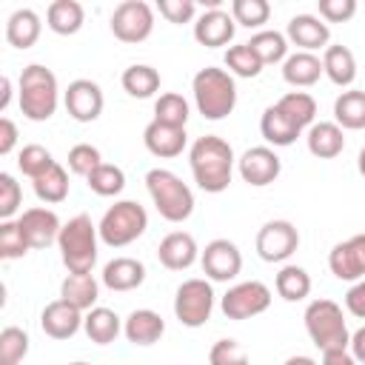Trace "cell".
<instances>
[{
	"instance_id": "cell-1",
	"label": "cell",
	"mask_w": 365,
	"mask_h": 365,
	"mask_svg": "<svg viewBox=\"0 0 365 365\" xmlns=\"http://www.w3.org/2000/svg\"><path fill=\"white\" fill-rule=\"evenodd\" d=\"M188 165H191L194 182L205 194H222L231 185L237 157H234V148L228 140H222L217 134H205V137H197L191 143Z\"/></svg>"
},
{
	"instance_id": "cell-2",
	"label": "cell",
	"mask_w": 365,
	"mask_h": 365,
	"mask_svg": "<svg viewBox=\"0 0 365 365\" xmlns=\"http://www.w3.org/2000/svg\"><path fill=\"white\" fill-rule=\"evenodd\" d=\"M17 103L26 120L31 123H46L54 117L57 103H60V88H57V77L51 68L31 63L20 71L17 80Z\"/></svg>"
},
{
	"instance_id": "cell-3",
	"label": "cell",
	"mask_w": 365,
	"mask_h": 365,
	"mask_svg": "<svg viewBox=\"0 0 365 365\" xmlns=\"http://www.w3.org/2000/svg\"><path fill=\"white\" fill-rule=\"evenodd\" d=\"M194 106L205 120H225L237 106V83L234 74L217 66H205L191 80Z\"/></svg>"
},
{
	"instance_id": "cell-4",
	"label": "cell",
	"mask_w": 365,
	"mask_h": 365,
	"mask_svg": "<svg viewBox=\"0 0 365 365\" xmlns=\"http://www.w3.org/2000/svg\"><path fill=\"white\" fill-rule=\"evenodd\" d=\"M57 248H60V259L68 268V274H91L97 262V248H100V231L91 222V217L77 214L68 222H63Z\"/></svg>"
},
{
	"instance_id": "cell-5",
	"label": "cell",
	"mask_w": 365,
	"mask_h": 365,
	"mask_svg": "<svg viewBox=\"0 0 365 365\" xmlns=\"http://www.w3.org/2000/svg\"><path fill=\"white\" fill-rule=\"evenodd\" d=\"M148 197L157 214L168 222H185L194 214V191L168 168H151L145 174Z\"/></svg>"
},
{
	"instance_id": "cell-6",
	"label": "cell",
	"mask_w": 365,
	"mask_h": 365,
	"mask_svg": "<svg viewBox=\"0 0 365 365\" xmlns=\"http://www.w3.org/2000/svg\"><path fill=\"white\" fill-rule=\"evenodd\" d=\"M148 228V214L137 200H117L106 208V214L97 222L100 242L108 248H125L134 240H140Z\"/></svg>"
},
{
	"instance_id": "cell-7",
	"label": "cell",
	"mask_w": 365,
	"mask_h": 365,
	"mask_svg": "<svg viewBox=\"0 0 365 365\" xmlns=\"http://www.w3.org/2000/svg\"><path fill=\"white\" fill-rule=\"evenodd\" d=\"M305 331L319 351H336L351 345V331L342 308L334 299H314L305 308Z\"/></svg>"
},
{
	"instance_id": "cell-8",
	"label": "cell",
	"mask_w": 365,
	"mask_h": 365,
	"mask_svg": "<svg viewBox=\"0 0 365 365\" xmlns=\"http://www.w3.org/2000/svg\"><path fill=\"white\" fill-rule=\"evenodd\" d=\"M214 311V288L202 277H191L180 282L174 294V317L185 328H202Z\"/></svg>"
},
{
	"instance_id": "cell-9",
	"label": "cell",
	"mask_w": 365,
	"mask_h": 365,
	"mask_svg": "<svg viewBox=\"0 0 365 365\" xmlns=\"http://www.w3.org/2000/svg\"><path fill=\"white\" fill-rule=\"evenodd\" d=\"M271 288L259 279H245V282H237L231 285L222 299H220V308L228 319H251V317H259L271 308Z\"/></svg>"
},
{
	"instance_id": "cell-10",
	"label": "cell",
	"mask_w": 365,
	"mask_h": 365,
	"mask_svg": "<svg viewBox=\"0 0 365 365\" xmlns=\"http://www.w3.org/2000/svg\"><path fill=\"white\" fill-rule=\"evenodd\" d=\"M108 26L120 43H143L154 31V9L145 0H123L111 11Z\"/></svg>"
},
{
	"instance_id": "cell-11",
	"label": "cell",
	"mask_w": 365,
	"mask_h": 365,
	"mask_svg": "<svg viewBox=\"0 0 365 365\" xmlns=\"http://www.w3.org/2000/svg\"><path fill=\"white\" fill-rule=\"evenodd\" d=\"M200 265H202L205 279H211V282H231L242 271V251L237 248V242H231L225 237H217V240H211L202 248Z\"/></svg>"
},
{
	"instance_id": "cell-12",
	"label": "cell",
	"mask_w": 365,
	"mask_h": 365,
	"mask_svg": "<svg viewBox=\"0 0 365 365\" xmlns=\"http://www.w3.org/2000/svg\"><path fill=\"white\" fill-rule=\"evenodd\" d=\"M299 248V231L288 220H268L257 231V254L262 262H285Z\"/></svg>"
},
{
	"instance_id": "cell-13",
	"label": "cell",
	"mask_w": 365,
	"mask_h": 365,
	"mask_svg": "<svg viewBox=\"0 0 365 365\" xmlns=\"http://www.w3.org/2000/svg\"><path fill=\"white\" fill-rule=\"evenodd\" d=\"M237 171H240L242 182H248L254 188H265L279 177L282 160L277 157V151L271 145H254L237 157Z\"/></svg>"
},
{
	"instance_id": "cell-14",
	"label": "cell",
	"mask_w": 365,
	"mask_h": 365,
	"mask_svg": "<svg viewBox=\"0 0 365 365\" xmlns=\"http://www.w3.org/2000/svg\"><path fill=\"white\" fill-rule=\"evenodd\" d=\"M63 103H66V111L71 120L77 123H94L100 114H103V106H106V97H103V88L94 83V80H71L68 88L63 91Z\"/></svg>"
},
{
	"instance_id": "cell-15",
	"label": "cell",
	"mask_w": 365,
	"mask_h": 365,
	"mask_svg": "<svg viewBox=\"0 0 365 365\" xmlns=\"http://www.w3.org/2000/svg\"><path fill=\"white\" fill-rule=\"evenodd\" d=\"M328 268L342 282L365 279V234H354V237L336 242L328 254Z\"/></svg>"
},
{
	"instance_id": "cell-16",
	"label": "cell",
	"mask_w": 365,
	"mask_h": 365,
	"mask_svg": "<svg viewBox=\"0 0 365 365\" xmlns=\"http://www.w3.org/2000/svg\"><path fill=\"white\" fill-rule=\"evenodd\" d=\"M17 225L23 231V237L29 240L31 248H48L51 242H57L60 237V217L46 208V205H34V208H26L20 217H17Z\"/></svg>"
},
{
	"instance_id": "cell-17",
	"label": "cell",
	"mask_w": 365,
	"mask_h": 365,
	"mask_svg": "<svg viewBox=\"0 0 365 365\" xmlns=\"http://www.w3.org/2000/svg\"><path fill=\"white\" fill-rule=\"evenodd\" d=\"M285 37L291 46H297V51H325L328 40H331V29L322 17L317 14H294L285 26Z\"/></svg>"
},
{
	"instance_id": "cell-18",
	"label": "cell",
	"mask_w": 365,
	"mask_h": 365,
	"mask_svg": "<svg viewBox=\"0 0 365 365\" xmlns=\"http://www.w3.org/2000/svg\"><path fill=\"white\" fill-rule=\"evenodd\" d=\"M234 31H237V23L228 11L222 9H205L197 20H194V40L205 48H220V46H228L234 40Z\"/></svg>"
},
{
	"instance_id": "cell-19",
	"label": "cell",
	"mask_w": 365,
	"mask_h": 365,
	"mask_svg": "<svg viewBox=\"0 0 365 365\" xmlns=\"http://www.w3.org/2000/svg\"><path fill=\"white\" fill-rule=\"evenodd\" d=\"M157 259L163 268L168 271H185L200 259V248L197 240L188 231H171L160 240L157 245Z\"/></svg>"
},
{
	"instance_id": "cell-20",
	"label": "cell",
	"mask_w": 365,
	"mask_h": 365,
	"mask_svg": "<svg viewBox=\"0 0 365 365\" xmlns=\"http://www.w3.org/2000/svg\"><path fill=\"white\" fill-rule=\"evenodd\" d=\"M83 311L68 305L66 299H54L40 311V328L51 339H71L83 328Z\"/></svg>"
},
{
	"instance_id": "cell-21",
	"label": "cell",
	"mask_w": 365,
	"mask_h": 365,
	"mask_svg": "<svg viewBox=\"0 0 365 365\" xmlns=\"http://www.w3.org/2000/svg\"><path fill=\"white\" fill-rule=\"evenodd\" d=\"M143 143H145L148 154H154L160 160H171L185 151L188 134H185V128H174V125H163V123L151 120L143 131Z\"/></svg>"
},
{
	"instance_id": "cell-22",
	"label": "cell",
	"mask_w": 365,
	"mask_h": 365,
	"mask_svg": "<svg viewBox=\"0 0 365 365\" xmlns=\"http://www.w3.org/2000/svg\"><path fill=\"white\" fill-rule=\"evenodd\" d=\"M100 282L108 288V291H134L145 282V265L134 257H114L111 262L103 265V274H100Z\"/></svg>"
},
{
	"instance_id": "cell-23",
	"label": "cell",
	"mask_w": 365,
	"mask_h": 365,
	"mask_svg": "<svg viewBox=\"0 0 365 365\" xmlns=\"http://www.w3.org/2000/svg\"><path fill=\"white\" fill-rule=\"evenodd\" d=\"M123 334L131 345H154L165 334V319L151 308H134L123 319Z\"/></svg>"
},
{
	"instance_id": "cell-24",
	"label": "cell",
	"mask_w": 365,
	"mask_h": 365,
	"mask_svg": "<svg viewBox=\"0 0 365 365\" xmlns=\"http://www.w3.org/2000/svg\"><path fill=\"white\" fill-rule=\"evenodd\" d=\"M322 74V57L311 51H294L282 63V80L294 88H311Z\"/></svg>"
},
{
	"instance_id": "cell-25",
	"label": "cell",
	"mask_w": 365,
	"mask_h": 365,
	"mask_svg": "<svg viewBox=\"0 0 365 365\" xmlns=\"http://www.w3.org/2000/svg\"><path fill=\"white\" fill-rule=\"evenodd\" d=\"M322 71L334 86L348 88L356 80V57H354V51L348 46H342V43L328 46L322 51Z\"/></svg>"
},
{
	"instance_id": "cell-26",
	"label": "cell",
	"mask_w": 365,
	"mask_h": 365,
	"mask_svg": "<svg viewBox=\"0 0 365 365\" xmlns=\"http://www.w3.org/2000/svg\"><path fill=\"white\" fill-rule=\"evenodd\" d=\"M305 143H308V151L319 160H334L342 154L345 148V134L336 123H328V120H319L308 128L305 134Z\"/></svg>"
},
{
	"instance_id": "cell-27",
	"label": "cell",
	"mask_w": 365,
	"mask_h": 365,
	"mask_svg": "<svg viewBox=\"0 0 365 365\" xmlns=\"http://www.w3.org/2000/svg\"><path fill=\"white\" fill-rule=\"evenodd\" d=\"M83 23H86V9L77 0H54L46 9V26L60 37L77 34Z\"/></svg>"
},
{
	"instance_id": "cell-28",
	"label": "cell",
	"mask_w": 365,
	"mask_h": 365,
	"mask_svg": "<svg viewBox=\"0 0 365 365\" xmlns=\"http://www.w3.org/2000/svg\"><path fill=\"white\" fill-rule=\"evenodd\" d=\"M40 31H43V23L34 9H17L6 20V40L14 48H23V51L31 48L40 40Z\"/></svg>"
},
{
	"instance_id": "cell-29",
	"label": "cell",
	"mask_w": 365,
	"mask_h": 365,
	"mask_svg": "<svg viewBox=\"0 0 365 365\" xmlns=\"http://www.w3.org/2000/svg\"><path fill=\"white\" fill-rule=\"evenodd\" d=\"M259 131H262V137H265V143L268 145H274V148H285V145H294L297 143V137L302 134V128H297L279 108H277V103L274 106H268L265 111H262V117H259Z\"/></svg>"
},
{
	"instance_id": "cell-30",
	"label": "cell",
	"mask_w": 365,
	"mask_h": 365,
	"mask_svg": "<svg viewBox=\"0 0 365 365\" xmlns=\"http://www.w3.org/2000/svg\"><path fill=\"white\" fill-rule=\"evenodd\" d=\"M97 297H100V282L91 274H68L60 282V299H66L80 311L97 308Z\"/></svg>"
},
{
	"instance_id": "cell-31",
	"label": "cell",
	"mask_w": 365,
	"mask_h": 365,
	"mask_svg": "<svg viewBox=\"0 0 365 365\" xmlns=\"http://www.w3.org/2000/svg\"><path fill=\"white\" fill-rule=\"evenodd\" d=\"M83 331H86V336H88L91 342H97V345H111V342L123 334V319H120L111 308L97 305V308L86 311Z\"/></svg>"
},
{
	"instance_id": "cell-32",
	"label": "cell",
	"mask_w": 365,
	"mask_h": 365,
	"mask_svg": "<svg viewBox=\"0 0 365 365\" xmlns=\"http://www.w3.org/2000/svg\"><path fill=\"white\" fill-rule=\"evenodd\" d=\"M334 123L345 131H359L365 128V91L348 88L334 100Z\"/></svg>"
},
{
	"instance_id": "cell-33",
	"label": "cell",
	"mask_w": 365,
	"mask_h": 365,
	"mask_svg": "<svg viewBox=\"0 0 365 365\" xmlns=\"http://www.w3.org/2000/svg\"><path fill=\"white\" fill-rule=\"evenodd\" d=\"M120 83H123L125 94H131L137 100H148V97H154L160 91V71L154 66H148V63H134V66H128L123 71Z\"/></svg>"
},
{
	"instance_id": "cell-34",
	"label": "cell",
	"mask_w": 365,
	"mask_h": 365,
	"mask_svg": "<svg viewBox=\"0 0 365 365\" xmlns=\"http://www.w3.org/2000/svg\"><path fill=\"white\" fill-rule=\"evenodd\" d=\"M274 288L285 302H299L311 294V274L302 265H282L274 277Z\"/></svg>"
},
{
	"instance_id": "cell-35",
	"label": "cell",
	"mask_w": 365,
	"mask_h": 365,
	"mask_svg": "<svg viewBox=\"0 0 365 365\" xmlns=\"http://www.w3.org/2000/svg\"><path fill=\"white\" fill-rule=\"evenodd\" d=\"M277 108L297 125V128H311L317 120V100L308 91H288L277 100Z\"/></svg>"
},
{
	"instance_id": "cell-36",
	"label": "cell",
	"mask_w": 365,
	"mask_h": 365,
	"mask_svg": "<svg viewBox=\"0 0 365 365\" xmlns=\"http://www.w3.org/2000/svg\"><path fill=\"white\" fill-rule=\"evenodd\" d=\"M31 188H34L40 202L57 205V202H63L68 197V174H66V168L60 163H54L48 171H43L37 180H31Z\"/></svg>"
},
{
	"instance_id": "cell-37",
	"label": "cell",
	"mask_w": 365,
	"mask_h": 365,
	"mask_svg": "<svg viewBox=\"0 0 365 365\" xmlns=\"http://www.w3.org/2000/svg\"><path fill=\"white\" fill-rule=\"evenodd\" d=\"M248 46L262 60V66H268V63H285V57H288V37L282 31H277V29H262V31L251 34Z\"/></svg>"
},
{
	"instance_id": "cell-38",
	"label": "cell",
	"mask_w": 365,
	"mask_h": 365,
	"mask_svg": "<svg viewBox=\"0 0 365 365\" xmlns=\"http://www.w3.org/2000/svg\"><path fill=\"white\" fill-rule=\"evenodd\" d=\"M188 114H191V106L182 94L177 91H165L154 100V120L163 123V125H174V128H185L188 123Z\"/></svg>"
},
{
	"instance_id": "cell-39",
	"label": "cell",
	"mask_w": 365,
	"mask_h": 365,
	"mask_svg": "<svg viewBox=\"0 0 365 365\" xmlns=\"http://www.w3.org/2000/svg\"><path fill=\"white\" fill-rule=\"evenodd\" d=\"M86 182H88V188H91L97 197H117V194L125 188V174H123L120 165L103 163V165H97V168L86 177Z\"/></svg>"
},
{
	"instance_id": "cell-40",
	"label": "cell",
	"mask_w": 365,
	"mask_h": 365,
	"mask_svg": "<svg viewBox=\"0 0 365 365\" xmlns=\"http://www.w3.org/2000/svg\"><path fill=\"white\" fill-rule=\"evenodd\" d=\"M225 66H228V74H234V77H245V80L259 77V71H262V60L251 51L248 43L228 46V48H225Z\"/></svg>"
},
{
	"instance_id": "cell-41",
	"label": "cell",
	"mask_w": 365,
	"mask_h": 365,
	"mask_svg": "<svg viewBox=\"0 0 365 365\" xmlns=\"http://www.w3.org/2000/svg\"><path fill=\"white\" fill-rule=\"evenodd\" d=\"M29 334L17 325H6L0 331V365H20L29 354Z\"/></svg>"
},
{
	"instance_id": "cell-42",
	"label": "cell",
	"mask_w": 365,
	"mask_h": 365,
	"mask_svg": "<svg viewBox=\"0 0 365 365\" xmlns=\"http://www.w3.org/2000/svg\"><path fill=\"white\" fill-rule=\"evenodd\" d=\"M231 17H234L237 26L262 31V26L271 17V3L268 0H234L231 3Z\"/></svg>"
},
{
	"instance_id": "cell-43",
	"label": "cell",
	"mask_w": 365,
	"mask_h": 365,
	"mask_svg": "<svg viewBox=\"0 0 365 365\" xmlns=\"http://www.w3.org/2000/svg\"><path fill=\"white\" fill-rule=\"evenodd\" d=\"M54 163H57V160L51 157V151H48L46 145H40V143H29V145H23L20 154H17V168H20L29 180H37V177H40L43 171H48Z\"/></svg>"
},
{
	"instance_id": "cell-44",
	"label": "cell",
	"mask_w": 365,
	"mask_h": 365,
	"mask_svg": "<svg viewBox=\"0 0 365 365\" xmlns=\"http://www.w3.org/2000/svg\"><path fill=\"white\" fill-rule=\"evenodd\" d=\"M31 251L29 240L23 237L17 220H3L0 222V257L3 259H20Z\"/></svg>"
},
{
	"instance_id": "cell-45",
	"label": "cell",
	"mask_w": 365,
	"mask_h": 365,
	"mask_svg": "<svg viewBox=\"0 0 365 365\" xmlns=\"http://www.w3.org/2000/svg\"><path fill=\"white\" fill-rule=\"evenodd\" d=\"M68 171L77 174V177H88L97 165H103V157H100V148L91 145V143H77L68 148Z\"/></svg>"
},
{
	"instance_id": "cell-46",
	"label": "cell",
	"mask_w": 365,
	"mask_h": 365,
	"mask_svg": "<svg viewBox=\"0 0 365 365\" xmlns=\"http://www.w3.org/2000/svg\"><path fill=\"white\" fill-rule=\"evenodd\" d=\"M208 365H251V359L237 339H217L208 351Z\"/></svg>"
},
{
	"instance_id": "cell-47",
	"label": "cell",
	"mask_w": 365,
	"mask_h": 365,
	"mask_svg": "<svg viewBox=\"0 0 365 365\" xmlns=\"http://www.w3.org/2000/svg\"><path fill=\"white\" fill-rule=\"evenodd\" d=\"M20 202H23L20 182L9 171H3L0 174V220H11L17 214V208H20Z\"/></svg>"
},
{
	"instance_id": "cell-48",
	"label": "cell",
	"mask_w": 365,
	"mask_h": 365,
	"mask_svg": "<svg viewBox=\"0 0 365 365\" xmlns=\"http://www.w3.org/2000/svg\"><path fill=\"white\" fill-rule=\"evenodd\" d=\"M157 11L168 20V23H191L197 17V3L194 0H160L157 3Z\"/></svg>"
},
{
	"instance_id": "cell-49",
	"label": "cell",
	"mask_w": 365,
	"mask_h": 365,
	"mask_svg": "<svg viewBox=\"0 0 365 365\" xmlns=\"http://www.w3.org/2000/svg\"><path fill=\"white\" fill-rule=\"evenodd\" d=\"M317 9L325 23H348L356 14V0H319Z\"/></svg>"
},
{
	"instance_id": "cell-50",
	"label": "cell",
	"mask_w": 365,
	"mask_h": 365,
	"mask_svg": "<svg viewBox=\"0 0 365 365\" xmlns=\"http://www.w3.org/2000/svg\"><path fill=\"white\" fill-rule=\"evenodd\" d=\"M345 311L356 319H365V279L354 282L345 294Z\"/></svg>"
},
{
	"instance_id": "cell-51",
	"label": "cell",
	"mask_w": 365,
	"mask_h": 365,
	"mask_svg": "<svg viewBox=\"0 0 365 365\" xmlns=\"http://www.w3.org/2000/svg\"><path fill=\"white\" fill-rule=\"evenodd\" d=\"M17 145V125L11 117H0V154H11V148Z\"/></svg>"
},
{
	"instance_id": "cell-52",
	"label": "cell",
	"mask_w": 365,
	"mask_h": 365,
	"mask_svg": "<svg viewBox=\"0 0 365 365\" xmlns=\"http://www.w3.org/2000/svg\"><path fill=\"white\" fill-rule=\"evenodd\" d=\"M322 365H359V362L348 348H336V351H322Z\"/></svg>"
},
{
	"instance_id": "cell-53",
	"label": "cell",
	"mask_w": 365,
	"mask_h": 365,
	"mask_svg": "<svg viewBox=\"0 0 365 365\" xmlns=\"http://www.w3.org/2000/svg\"><path fill=\"white\" fill-rule=\"evenodd\" d=\"M348 351L354 354V359H356L359 365H365V325L356 328V331L351 334V345H348Z\"/></svg>"
},
{
	"instance_id": "cell-54",
	"label": "cell",
	"mask_w": 365,
	"mask_h": 365,
	"mask_svg": "<svg viewBox=\"0 0 365 365\" xmlns=\"http://www.w3.org/2000/svg\"><path fill=\"white\" fill-rule=\"evenodd\" d=\"M9 103H11V80L3 74L0 77V111H6Z\"/></svg>"
},
{
	"instance_id": "cell-55",
	"label": "cell",
	"mask_w": 365,
	"mask_h": 365,
	"mask_svg": "<svg viewBox=\"0 0 365 365\" xmlns=\"http://www.w3.org/2000/svg\"><path fill=\"white\" fill-rule=\"evenodd\" d=\"M282 365H317V359H311V356H305V354H297V356H288Z\"/></svg>"
},
{
	"instance_id": "cell-56",
	"label": "cell",
	"mask_w": 365,
	"mask_h": 365,
	"mask_svg": "<svg viewBox=\"0 0 365 365\" xmlns=\"http://www.w3.org/2000/svg\"><path fill=\"white\" fill-rule=\"evenodd\" d=\"M356 168H359V174L365 177V145L359 148V157H356Z\"/></svg>"
},
{
	"instance_id": "cell-57",
	"label": "cell",
	"mask_w": 365,
	"mask_h": 365,
	"mask_svg": "<svg viewBox=\"0 0 365 365\" xmlns=\"http://www.w3.org/2000/svg\"><path fill=\"white\" fill-rule=\"evenodd\" d=\"M68 365H91V362H68Z\"/></svg>"
}]
</instances>
